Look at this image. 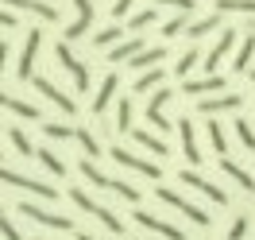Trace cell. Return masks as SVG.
Instances as JSON below:
<instances>
[{"label":"cell","mask_w":255,"mask_h":240,"mask_svg":"<svg viewBox=\"0 0 255 240\" xmlns=\"http://www.w3.org/2000/svg\"><path fill=\"white\" fill-rule=\"evenodd\" d=\"M35 155H39V163H43V167H47L50 175H66V163L58 159V155H54V151H50V147H43V151H35Z\"/></svg>","instance_id":"cell-29"},{"label":"cell","mask_w":255,"mask_h":240,"mask_svg":"<svg viewBox=\"0 0 255 240\" xmlns=\"http://www.w3.org/2000/svg\"><path fill=\"white\" fill-rule=\"evenodd\" d=\"M248 31H255V23H252V27H248Z\"/></svg>","instance_id":"cell-47"},{"label":"cell","mask_w":255,"mask_h":240,"mask_svg":"<svg viewBox=\"0 0 255 240\" xmlns=\"http://www.w3.org/2000/svg\"><path fill=\"white\" fill-rule=\"evenodd\" d=\"M155 194H159V202L174 206L178 213H186V217H190L193 225H209V213H205V209H201V206H193V202H186V198H182V194H174L170 186H159Z\"/></svg>","instance_id":"cell-3"},{"label":"cell","mask_w":255,"mask_h":240,"mask_svg":"<svg viewBox=\"0 0 255 240\" xmlns=\"http://www.w3.org/2000/svg\"><path fill=\"white\" fill-rule=\"evenodd\" d=\"M0 182H8V186H19V190H27V194H35V198H58V190L54 186H47V182H35V178H27V175H16V171H8V167H0Z\"/></svg>","instance_id":"cell-4"},{"label":"cell","mask_w":255,"mask_h":240,"mask_svg":"<svg viewBox=\"0 0 255 240\" xmlns=\"http://www.w3.org/2000/svg\"><path fill=\"white\" fill-rule=\"evenodd\" d=\"M162 78H166V74L155 66V70H147V74H139V78H135V89H131V93H147V89H155Z\"/></svg>","instance_id":"cell-26"},{"label":"cell","mask_w":255,"mask_h":240,"mask_svg":"<svg viewBox=\"0 0 255 240\" xmlns=\"http://www.w3.org/2000/svg\"><path fill=\"white\" fill-rule=\"evenodd\" d=\"M240 105H244V97H240V93H221V97H201V105H197V109L213 116V112H224V109H240Z\"/></svg>","instance_id":"cell-15"},{"label":"cell","mask_w":255,"mask_h":240,"mask_svg":"<svg viewBox=\"0 0 255 240\" xmlns=\"http://www.w3.org/2000/svg\"><path fill=\"white\" fill-rule=\"evenodd\" d=\"M116 128L120 132H135L131 128V101H128V97L120 101V109H116Z\"/></svg>","instance_id":"cell-33"},{"label":"cell","mask_w":255,"mask_h":240,"mask_svg":"<svg viewBox=\"0 0 255 240\" xmlns=\"http://www.w3.org/2000/svg\"><path fill=\"white\" fill-rule=\"evenodd\" d=\"M78 240H93V237H89V233H78Z\"/></svg>","instance_id":"cell-46"},{"label":"cell","mask_w":255,"mask_h":240,"mask_svg":"<svg viewBox=\"0 0 255 240\" xmlns=\"http://www.w3.org/2000/svg\"><path fill=\"white\" fill-rule=\"evenodd\" d=\"M43 132L50 140H74L78 136V128H70V124H43Z\"/></svg>","instance_id":"cell-34"},{"label":"cell","mask_w":255,"mask_h":240,"mask_svg":"<svg viewBox=\"0 0 255 240\" xmlns=\"http://www.w3.org/2000/svg\"><path fill=\"white\" fill-rule=\"evenodd\" d=\"M252 81H255V70H252Z\"/></svg>","instance_id":"cell-48"},{"label":"cell","mask_w":255,"mask_h":240,"mask_svg":"<svg viewBox=\"0 0 255 240\" xmlns=\"http://www.w3.org/2000/svg\"><path fill=\"white\" fill-rule=\"evenodd\" d=\"M131 217L143 225V229H151V233H159V237H166V240H186V233H182V229H174V225H166V221H159V217H151V213H143V209H135Z\"/></svg>","instance_id":"cell-8"},{"label":"cell","mask_w":255,"mask_h":240,"mask_svg":"<svg viewBox=\"0 0 255 240\" xmlns=\"http://www.w3.org/2000/svg\"><path fill=\"white\" fill-rule=\"evenodd\" d=\"M131 4H135V0H112V16H124Z\"/></svg>","instance_id":"cell-43"},{"label":"cell","mask_w":255,"mask_h":240,"mask_svg":"<svg viewBox=\"0 0 255 240\" xmlns=\"http://www.w3.org/2000/svg\"><path fill=\"white\" fill-rule=\"evenodd\" d=\"M155 4H170V8H178L182 16H186V12H193V0H155Z\"/></svg>","instance_id":"cell-42"},{"label":"cell","mask_w":255,"mask_h":240,"mask_svg":"<svg viewBox=\"0 0 255 240\" xmlns=\"http://www.w3.org/2000/svg\"><path fill=\"white\" fill-rule=\"evenodd\" d=\"M0 213H4V209H0Z\"/></svg>","instance_id":"cell-49"},{"label":"cell","mask_w":255,"mask_h":240,"mask_svg":"<svg viewBox=\"0 0 255 240\" xmlns=\"http://www.w3.org/2000/svg\"><path fill=\"white\" fill-rule=\"evenodd\" d=\"M162 58H166V50H162V47H147V50H139L128 66H135L139 74H147V70H155V62H162Z\"/></svg>","instance_id":"cell-17"},{"label":"cell","mask_w":255,"mask_h":240,"mask_svg":"<svg viewBox=\"0 0 255 240\" xmlns=\"http://www.w3.org/2000/svg\"><path fill=\"white\" fill-rule=\"evenodd\" d=\"M182 31H186V16H174L170 23H162V35H166V39H174V35H182Z\"/></svg>","instance_id":"cell-39"},{"label":"cell","mask_w":255,"mask_h":240,"mask_svg":"<svg viewBox=\"0 0 255 240\" xmlns=\"http://www.w3.org/2000/svg\"><path fill=\"white\" fill-rule=\"evenodd\" d=\"M8 8H19V12H31V16H39V19H58V8L54 4H47V0H4Z\"/></svg>","instance_id":"cell-12"},{"label":"cell","mask_w":255,"mask_h":240,"mask_svg":"<svg viewBox=\"0 0 255 240\" xmlns=\"http://www.w3.org/2000/svg\"><path fill=\"white\" fill-rule=\"evenodd\" d=\"M0 105L19 112L23 120H39V109H35V105H27V101H19V97H12V93H4V89H0Z\"/></svg>","instance_id":"cell-18"},{"label":"cell","mask_w":255,"mask_h":240,"mask_svg":"<svg viewBox=\"0 0 255 240\" xmlns=\"http://www.w3.org/2000/svg\"><path fill=\"white\" fill-rule=\"evenodd\" d=\"M70 202H74V206H81V213H93L97 221L105 225V229H112L116 237H124V221H120V217H116L112 209L97 206V202H93V198H89V194H85V190H81V186H74V190H70Z\"/></svg>","instance_id":"cell-1"},{"label":"cell","mask_w":255,"mask_h":240,"mask_svg":"<svg viewBox=\"0 0 255 240\" xmlns=\"http://www.w3.org/2000/svg\"><path fill=\"white\" fill-rule=\"evenodd\" d=\"M182 182H186V186H193V190H201L209 202H217V206H224V202H228L221 186H213V182H209V178H201L197 171H182Z\"/></svg>","instance_id":"cell-9"},{"label":"cell","mask_w":255,"mask_h":240,"mask_svg":"<svg viewBox=\"0 0 255 240\" xmlns=\"http://www.w3.org/2000/svg\"><path fill=\"white\" fill-rule=\"evenodd\" d=\"M178 136H182V155L190 163H201L205 155H201V147H197V136H193V124L190 120H178Z\"/></svg>","instance_id":"cell-13"},{"label":"cell","mask_w":255,"mask_h":240,"mask_svg":"<svg viewBox=\"0 0 255 240\" xmlns=\"http://www.w3.org/2000/svg\"><path fill=\"white\" fill-rule=\"evenodd\" d=\"M81 175L89 178L93 186H101V190H112V186H116V178L101 175V171H97V163H93V159H81Z\"/></svg>","instance_id":"cell-22"},{"label":"cell","mask_w":255,"mask_h":240,"mask_svg":"<svg viewBox=\"0 0 255 240\" xmlns=\"http://www.w3.org/2000/svg\"><path fill=\"white\" fill-rule=\"evenodd\" d=\"M0 27H16V16H12L8 8H0Z\"/></svg>","instance_id":"cell-44"},{"label":"cell","mask_w":255,"mask_h":240,"mask_svg":"<svg viewBox=\"0 0 255 240\" xmlns=\"http://www.w3.org/2000/svg\"><path fill=\"white\" fill-rule=\"evenodd\" d=\"M120 35H124V27H116V23H109V31H97V47H109V43H116V39H120Z\"/></svg>","instance_id":"cell-37"},{"label":"cell","mask_w":255,"mask_h":240,"mask_svg":"<svg viewBox=\"0 0 255 240\" xmlns=\"http://www.w3.org/2000/svg\"><path fill=\"white\" fill-rule=\"evenodd\" d=\"M221 171H224V175H232V178H236V182H240V186H244V190H248V194H255V178L248 175L244 167H236V163L228 159V155H224V159H221Z\"/></svg>","instance_id":"cell-19"},{"label":"cell","mask_w":255,"mask_h":240,"mask_svg":"<svg viewBox=\"0 0 255 240\" xmlns=\"http://www.w3.org/2000/svg\"><path fill=\"white\" fill-rule=\"evenodd\" d=\"M236 136H240V144L248 147V151H255V132H252V124H244V120H236Z\"/></svg>","instance_id":"cell-38"},{"label":"cell","mask_w":255,"mask_h":240,"mask_svg":"<svg viewBox=\"0 0 255 240\" xmlns=\"http://www.w3.org/2000/svg\"><path fill=\"white\" fill-rule=\"evenodd\" d=\"M39 240H43V237H39Z\"/></svg>","instance_id":"cell-50"},{"label":"cell","mask_w":255,"mask_h":240,"mask_svg":"<svg viewBox=\"0 0 255 240\" xmlns=\"http://www.w3.org/2000/svg\"><path fill=\"white\" fill-rule=\"evenodd\" d=\"M109 155H112L116 163H120V167H128V171H139L143 178H159V175H162V171H159V163L139 159V155H131V151H124V147H112Z\"/></svg>","instance_id":"cell-5"},{"label":"cell","mask_w":255,"mask_h":240,"mask_svg":"<svg viewBox=\"0 0 255 240\" xmlns=\"http://www.w3.org/2000/svg\"><path fill=\"white\" fill-rule=\"evenodd\" d=\"M252 54H255V39L252 35H248V39H244V43H240V50H236V62H232V70H248V62H252Z\"/></svg>","instance_id":"cell-27"},{"label":"cell","mask_w":255,"mask_h":240,"mask_svg":"<svg viewBox=\"0 0 255 240\" xmlns=\"http://www.w3.org/2000/svg\"><path fill=\"white\" fill-rule=\"evenodd\" d=\"M74 8H78V19L66 27V43L81 39V35L89 31V19H93V0H74Z\"/></svg>","instance_id":"cell-7"},{"label":"cell","mask_w":255,"mask_h":240,"mask_svg":"<svg viewBox=\"0 0 255 240\" xmlns=\"http://www.w3.org/2000/svg\"><path fill=\"white\" fill-rule=\"evenodd\" d=\"M31 81H35V89H39V93L47 97L50 105H58V109H62V112H74V101H70V97H66V93H58V89L50 85V78H31Z\"/></svg>","instance_id":"cell-16"},{"label":"cell","mask_w":255,"mask_h":240,"mask_svg":"<svg viewBox=\"0 0 255 240\" xmlns=\"http://www.w3.org/2000/svg\"><path fill=\"white\" fill-rule=\"evenodd\" d=\"M8 136H12V147H16L19 155H35L31 140H27V136H23V132H19V128H12V132H8Z\"/></svg>","instance_id":"cell-35"},{"label":"cell","mask_w":255,"mask_h":240,"mask_svg":"<svg viewBox=\"0 0 255 240\" xmlns=\"http://www.w3.org/2000/svg\"><path fill=\"white\" fill-rule=\"evenodd\" d=\"M39 39H43V35L31 27V31H27V43H23V50H19V66H16V78L19 81L31 78V62H35V50H39Z\"/></svg>","instance_id":"cell-10"},{"label":"cell","mask_w":255,"mask_h":240,"mask_svg":"<svg viewBox=\"0 0 255 240\" xmlns=\"http://www.w3.org/2000/svg\"><path fill=\"white\" fill-rule=\"evenodd\" d=\"M232 43H236V31H224L221 39L213 43V50H209V58H205V74H209V78H213V70L221 66V58L228 54V50H232Z\"/></svg>","instance_id":"cell-14"},{"label":"cell","mask_w":255,"mask_h":240,"mask_svg":"<svg viewBox=\"0 0 255 240\" xmlns=\"http://www.w3.org/2000/svg\"><path fill=\"white\" fill-rule=\"evenodd\" d=\"M170 89H159V93L151 97V105H147V120H151V124H155V128L159 132H170L174 128V124H170V120H166V116H162V105H166V101H170Z\"/></svg>","instance_id":"cell-11"},{"label":"cell","mask_w":255,"mask_h":240,"mask_svg":"<svg viewBox=\"0 0 255 240\" xmlns=\"http://www.w3.org/2000/svg\"><path fill=\"white\" fill-rule=\"evenodd\" d=\"M182 89H186V93H221L224 89V78H217V74H213V78H201V81H186V85H182Z\"/></svg>","instance_id":"cell-21"},{"label":"cell","mask_w":255,"mask_h":240,"mask_svg":"<svg viewBox=\"0 0 255 240\" xmlns=\"http://www.w3.org/2000/svg\"><path fill=\"white\" fill-rule=\"evenodd\" d=\"M197 62H201V58H197V50H186V54H182V58L174 62V78H186V74H190Z\"/></svg>","instance_id":"cell-31"},{"label":"cell","mask_w":255,"mask_h":240,"mask_svg":"<svg viewBox=\"0 0 255 240\" xmlns=\"http://www.w3.org/2000/svg\"><path fill=\"white\" fill-rule=\"evenodd\" d=\"M244 233H248V217H236V221H232V229H228V240H240Z\"/></svg>","instance_id":"cell-41"},{"label":"cell","mask_w":255,"mask_h":240,"mask_svg":"<svg viewBox=\"0 0 255 240\" xmlns=\"http://www.w3.org/2000/svg\"><path fill=\"white\" fill-rule=\"evenodd\" d=\"M217 12H248V16H255V0H217Z\"/></svg>","instance_id":"cell-30"},{"label":"cell","mask_w":255,"mask_h":240,"mask_svg":"<svg viewBox=\"0 0 255 240\" xmlns=\"http://www.w3.org/2000/svg\"><path fill=\"white\" fill-rule=\"evenodd\" d=\"M0 237H4V240H23V237H19V229H16L12 221H8L4 213H0Z\"/></svg>","instance_id":"cell-40"},{"label":"cell","mask_w":255,"mask_h":240,"mask_svg":"<svg viewBox=\"0 0 255 240\" xmlns=\"http://www.w3.org/2000/svg\"><path fill=\"white\" fill-rule=\"evenodd\" d=\"M209 31H221V16H205V19H197V23H193L186 35H190V39H205Z\"/></svg>","instance_id":"cell-25"},{"label":"cell","mask_w":255,"mask_h":240,"mask_svg":"<svg viewBox=\"0 0 255 240\" xmlns=\"http://www.w3.org/2000/svg\"><path fill=\"white\" fill-rule=\"evenodd\" d=\"M151 19H155V8H143V12H135V16L128 19V27H131V31H143Z\"/></svg>","instance_id":"cell-36"},{"label":"cell","mask_w":255,"mask_h":240,"mask_svg":"<svg viewBox=\"0 0 255 240\" xmlns=\"http://www.w3.org/2000/svg\"><path fill=\"white\" fill-rule=\"evenodd\" d=\"M205 132H209V144H213V151H217V155L224 159V151H228V144H224V128L217 124V120H209Z\"/></svg>","instance_id":"cell-28"},{"label":"cell","mask_w":255,"mask_h":240,"mask_svg":"<svg viewBox=\"0 0 255 240\" xmlns=\"http://www.w3.org/2000/svg\"><path fill=\"white\" fill-rule=\"evenodd\" d=\"M131 136H135V144H143L151 155H166V144H162L159 136H151V132H143V128H135Z\"/></svg>","instance_id":"cell-24"},{"label":"cell","mask_w":255,"mask_h":240,"mask_svg":"<svg viewBox=\"0 0 255 240\" xmlns=\"http://www.w3.org/2000/svg\"><path fill=\"white\" fill-rule=\"evenodd\" d=\"M74 140L81 144V151H85V159H97V155H101V147H97V140H93V136H89L85 128H78V136H74Z\"/></svg>","instance_id":"cell-32"},{"label":"cell","mask_w":255,"mask_h":240,"mask_svg":"<svg viewBox=\"0 0 255 240\" xmlns=\"http://www.w3.org/2000/svg\"><path fill=\"white\" fill-rule=\"evenodd\" d=\"M112 93H116V74H105V81H101V93H97V101H93V112H105L109 109V101H112Z\"/></svg>","instance_id":"cell-23"},{"label":"cell","mask_w":255,"mask_h":240,"mask_svg":"<svg viewBox=\"0 0 255 240\" xmlns=\"http://www.w3.org/2000/svg\"><path fill=\"white\" fill-rule=\"evenodd\" d=\"M19 213H23V217H31V221H39V225H50V229H74V221H70V217L50 213V209H43V206H31V202H23V206H19Z\"/></svg>","instance_id":"cell-6"},{"label":"cell","mask_w":255,"mask_h":240,"mask_svg":"<svg viewBox=\"0 0 255 240\" xmlns=\"http://www.w3.org/2000/svg\"><path fill=\"white\" fill-rule=\"evenodd\" d=\"M8 66V43H0V70Z\"/></svg>","instance_id":"cell-45"},{"label":"cell","mask_w":255,"mask_h":240,"mask_svg":"<svg viewBox=\"0 0 255 240\" xmlns=\"http://www.w3.org/2000/svg\"><path fill=\"white\" fill-rule=\"evenodd\" d=\"M54 50H58V62L66 66V74L74 78V85H78L81 93H85V89H89V66L81 62V58H74V50H70V43H66V39H62V43H58Z\"/></svg>","instance_id":"cell-2"},{"label":"cell","mask_w":255,"mask_h":240,"mask_svg":"<svg viewBox=\"0 0 255 240\" xmlns=\"http://www.w3.org/2000/svg\"><path fill=\"white\" fill-rule=\"evenodd\" d=\"M139 50H147V47H143V39H124L120 47L112 50V58H109V62H131V58H135Z\"/></svg>","instance_id":"cell-20"}]
</instances>
